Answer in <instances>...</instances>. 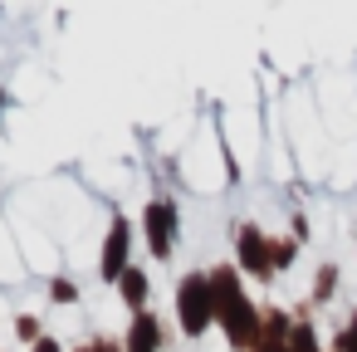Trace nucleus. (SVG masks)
I'll return each mask as SVG.
<instances>
[{
    "mask_svg": "<svg viewBox=\"0 0 357 352\" xmlns=\"http://www.w3.org/2000/svg\"><path fill=\"white\" fill-rule=\"evenodd\" d=\"M211 318V298H206V284H181V323L186 332H201Z\"/></svg>",
    "mask_w": 357,
    "mask_h": 352,
    "instance_id": "1",
    "label": "nucleus"
},
{
    "mask_svg": "<svg viewBox=\"0 0 357 352\" xmlns=\"http://www.w3.org/2000/svg\"><path fill=\"white\" fill-rule=\"evenodd\" d=\"M123 250H128V230H123V220H118V225H113V240H108V250H103V274H108V279H118Z\"/></svg>",
    "mask_w": 357,
    "mask_h": 352,
    "instance_id": "2",
    "label": "nucleus"
},
{
    "mask_svg": "<svg viewBox=\"0 0 357 352\" xmlns=\"http://www.w3.org/2000/svg\"><path fill=\"white\" fill-rule=\"evenodd\" d=\"M152 342H157V328H152V318H142L132 328V352H152Z\"/></svg>",
    "mask_w": 357,
    "mask_h": 352,
    "instance_id": "3",
    "label": "nucleus"
},
{
    "mask_svg": "<svg viewBox=\"0 0 357 352\" xmlns=\"http://www.w3.org/2000/svg\"><path fill=\"white\" fill-rule=\"evenodd\" d=\"M245 264H250V269H264V264H269L264 250H259V240H255V230H245Z\"/></svg>",
    "mask_w": 357,
    "mask_h": 352,
    "instance_id": "4",
    "label": "nucleus"
},
{
    "mask_svg": "<svg viewBox=\"0 0 357 352\" xmlns=\"http://www.w3.org/2000/svg\"><path fill=\"white\" fill-rule=\"evenodd\" d=\"M123 289H128V298L137 303V298H142V274H128V284H123Z\"/></svg>",
    "mask_w": 357,
    "mask_h": 352,
    "instance_id": "5",
    "label": "nucleus"
},
{
    "mask_svg": "<svg viewBox=\"0 0 357 352\" xmlns=\"http://www.w3.org/2000/svg\"><path fill=\"white\" fill-rule=\"evenodd\" d=\"M318 293H323V298L333 293V269H323V274H318Z\"/></svg>",
    "mask_w": 357,
    "mask_h": 352,
    "instance_id": "6",
    "label": "nucleus"
},
{
    "mask_svg": "<svg viewBox=\"0 0 357 352\" xmlns=\"http://www.w3.org/2000/svg\"><path fill=\"white\" fill-rule=\"evenodd\" d=\"M40 352H54V347H50V342H45V347H40Z\"/></svg>",
    "mask_w": 357,
    "mask_h": 352,
    "instance_id": "7",
    "label": "nucleus"
}]
</instances>
